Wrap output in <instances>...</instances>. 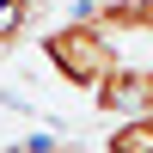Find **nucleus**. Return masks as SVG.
Listing matches in <instances>:
<instances>
[{
	"label": "nucleus",
	"instance_id": "nucleus-1",
	"mask_svg": "<svg viewBox=\"0 0 153 153\" xmlns=\"http://www.w3.org/2000/svg\"><path fill=\"white\" fill-rule=\"evenodd\" d=\"M37 49H43L49 74H55L61 86H74V92H92V86L104 80L110 68H117V43L104 37V25H98L92 12L49 25V31L37 37Z\"/></svg>",
	"mask_w": 153,
	"mask_h": 153
},
{
	"label": "nucleus",
	"instance_id": "nucleus-2",
	"mask_svg": "<svg viewBox=\"0 0 153 153\" xmlns=\"http://www.w3.org/2000/svg\"><path fill=\"white\" fill-rule=\"evenodd\" d=\"M104 153H153V110L147 117H117L104 135Z\"/></svg>",
	"mask_w": 153,
	"mask_h": 153
}]
</instances>
